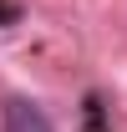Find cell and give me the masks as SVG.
Segmentation results:
<instances>
[{"mask_svg": "<svg viewBox=\"0 0 127 132\" xmlns=\"http://www.w3.org/2000/svg\"><path fill=\"white\" fill-rule=\"evenodd\" d=\"M5 132H51V122L31 97H5Z\"/></svg>", "mask_w": 127, "mask_h": 132, "instance_id": "obj_1", "label": "cell"}, {"mask_svg": "<svg viewBox=\"0 0 127 132\" xmlns=\"http://www.w3.org/2000/svg\"><path fill=\"white\" fill-rule=\"evenodd\" d=\"M86 132H107V122H102V102L86 97Z\"/></svg>", "mask_w": 127, "mask_h": 132, "instance_id": "obj_2", "label": "cell"}, {"mask_svg": "<svg viewBox=\"0 0 127 132\" xmlns=\"http://www.w3.org/2000/svg\"><path fill=\"white\" fill-rule=\"evenodd\" d=\"M0 20H15V5H5V0H0Z\"/></svg>", "mask_w": 127, "mask_h": 132, "instance_id": "obj_3", "label": "cell"}]
</instances>
